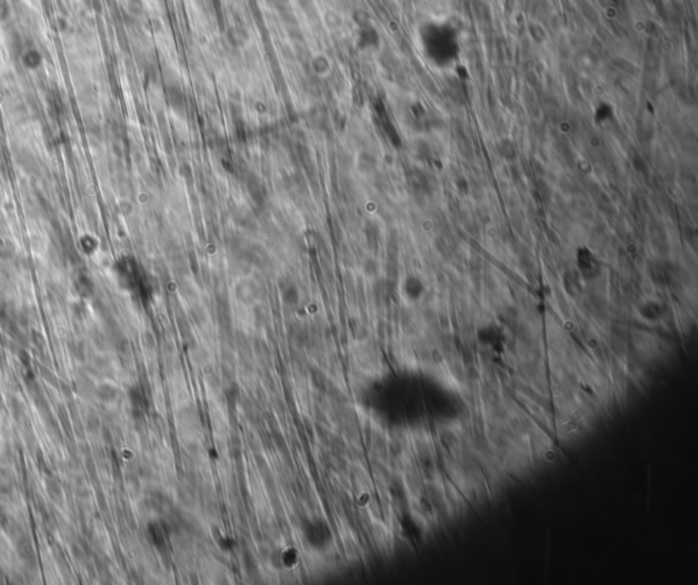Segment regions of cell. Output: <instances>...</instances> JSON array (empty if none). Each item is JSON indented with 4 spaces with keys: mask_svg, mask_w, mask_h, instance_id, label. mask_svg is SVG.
<instances>
[{
    "mask_svg": "<svg viewBox=\"0 0 698 585\" xmlns=\"http://www.w3.org/2000/svg\"><path fill=\"white\" fill-rule=\"evenodd\" d=\"M115 389H112L111 386H101L100 389H97V396L101 399V400H112L115 397Z\"/></svg>",
    "mask_w": 698,
    "mask_h": 585,
    "instance_id": "cell-1",
    "label": "cell"
}]
</instances>
